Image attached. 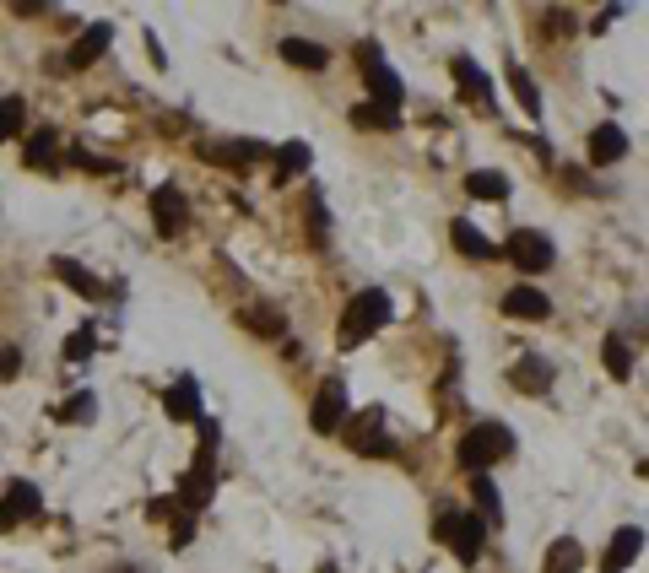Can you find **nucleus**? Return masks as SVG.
<instances>
[{
    "instance_id": "6e6552de",
    "label": "nucleus",
    "mask_w": 649,
    "mask_h": 573,
    "mask_svg": "<svg viewBox=\"0 0 649 573\" xmlns=\"http://www.w3.org/2000/svg\"><path fill=\"white\" fill-rule=\"evenodd\" d=\"M163 411H168V417H174V422H195V417H201V390H195V379H190V373L168 384V395H163Z\"/></svg>"
},
{
    "instance_id": "9b49d317",
    "label": "nucleus",
    "mask_w": 649,
    "mask_h": 573,
    "mask_svg": "<svg viewBox=\"0 0 649 573\" xmlns=\"http://www.w3.org/2000/svg\"><path fill=\"white\" fill-rule=\"evenodd\" d=\"M509 384H514L520 395L552 390V363H547V357H520V363H514V373H509Z\"/></svg>"
},
{
    "instance_id": "2f4dec72",
    "label": "nucleus",
    "mask_w": 649,
    "mask_h": 573,
    "mask_svg": "<svg viewBox=\"0 0 649 573\" xmlns=\"http://www.w3.org/2000/svg\"><path fill=\"white\" fill-rule=\"evenodd\" d=\"M92 411H98V401H92V395L82 390V395H71V401H65L60 422H92Z\"/></svg>"
},
{
    "instance_id": "ddd939ff",
    "label": "nucleus",
    "mask_w": 649,
    "mask_h": 573,
    "mask_svg": "<svg viewBox=\"0 0 649 573\" xmlns=\"http://www.w3.org/2000/svg\"><path fill=\"white\" fill-rule=\"evenodd\" d=\"M503 314H514V319H547L552 303H547V292H541V287H509Z\"/></svg>"
},
{
    "instance_id": "6ab92c4d",
    "label": "nucleus",
    "mask_w": 649,
    "mask_h": 573,
    "mask_svg": "<svg viewBox=\"0 0 649 573\" xmlns=\"http://www.w3.org/2000/svg\"><path fill=\"white\" fill-rule=\"evenodd\" d=\"M471 498H476V519H482V525H503V498H498V487L487 482V476L471 482Z\"/></svg>"
},
{
    "instance_id": "c85d7f7f",
    "label": "nucleus",
    "mask_w": 649,
    "mask_h": 573,
    "mask_svg": "<svg viewBox=\"0 0 649 573\" xmlns=\"http://www.w3.org/2000/svg\"><path fill=\"white\" fill-rule=\"evenodd\" d=\"M352 125H363V130H395V125H401V114L379 109V103H357V109H352Z\"/></svg>"
},
{
    "instance_id": "f8f14e48",
    "label": "nucleus",
    "mask_w": 649,
    "mask_h": 573,
    "mask_svg": "<svg viewBox=\"0 0 649 573\" xmlns=\"http://www.w3.org/2000/svg\"><path fill=\"white\" fill-rule=\"evenodd\" d=\"M639 546H644V530L639 525H628V530H617L612 536V546H606V557H601V573H622L639 557Z\"/></svg>"
},
{
    "instance_id": "2eb2a0df",
    "label": "nucleus",
    "mask_w": 649,
    "mask_h": 573,
    "mask_svg": "<svg viewBox=\"0 0 649 573\" xmlns=\"http://www.w3.org/2000/svg\"><path fill=\"white\" fill-rule=\"evenodd\" d=\"M282 60L287 65H303V71H325L330 49L325 44H309V38H282Z\"/></svg>"
},
{
    "instance_id": "7ed1b4c3",
    "label": "nucleus",
    "mask_w": 649,
    "mask_h": 573,
    "mask_svg": "<svg viewBox=\"0 0 649 573\" xmlns=\"http://www.w3.org/2000/svg\"><path fill=\"white\" fill-rule=\"evenodd\" d=\"M503 255H509L514 271H525V276H541L552 260H558V249H552V238L547 233H536V228H520L503 244Z\"/></svg>"
},
{
    "instance_id": "9d476101",
    "label": "nucleus",
    "mask_w": 649,
    "mask_h": 573,
    "mask_svg": "<svg viewBox=\"0 0 649 573\" xmlns=\"http://www.w3.org/2000/svg\"><path fill=\"white\" fill-rule=\"evenodd\" d=\"M109 38H114V28H109V22H92V28H87V33L71 44V55H65V65H71V71H87V65L98 60L103 49H109Z\"/></svg>"
},
{
    "instance_id": "393cba45",
    "label": "nucleus",
    "mask_w": 649,
    "mask_h": 573,
    "mask_svg": "<svg viewBox=\"0 0 649 573\" xmlns=\"http://www.w3.org/2000/svg\"><path fill=\"white\" fill-rule=\"evenodd\" d=\"M22 157H28L33 168H55V157H60V136H55V130H33V136H28V152H22Z\"/></svg>"
},
{
    "instance_id": "f257e3e1",
    "label": "nucleus",
    "mask_w": 649,
    "mask_h": 573,
    "mask_svg": "<svg viewBox=\"0 0 649 573\" xmlns=\"http://www.w3.org/2000/svg\"><path fill=\"white\" fill-rule=\"evenodd\" d=\"M384 325H390V298H384V287L357 292L347 303V314H341V346H357L363 336H374Z\"/></svg>"
},
{
    "instance_id": "4468645a",
    "label": "nucleus",
    "mask_w": 649,
    "mask_h": 573,
    "mask_svg": "<svg viewBox=\"0 0 649 573\" xmlns=\"http://www.w3.org/2000/svg\"><path fill=\"white\" fill-rule=\"evenodd\" d=\"M363 76H368V92H374L379 109H390V114L401 109V76H395L390 65H368Z\"/></svg>"
},
{
    "instance_id": "c9c22d12",
    "label": "nucleus",
    "mask_w": 649,
    "mask_h": 573,
    "mask_svg": "<svg viewBox=\"0 0 649 573\" xmlns=\"http://www.w3.org/2000/svg\"><path fill=\"white\" fill-rule=\"evenodd\" d=\"M17 368H22V352L6 346V352H0V379H17Z\"/></svg>"
},
{
    "instance_id": "b1692460",
    "label": "nucleus",
    "mask_w": 649,
    "mask_h": 573,
    "mask_svg": "<svg viewBox=\"0 0 649 573\" xmlns=\"http://www.w3.org/2000/svg\"><path fill=\"white\" fill-rule=\"evenodd\" d=\"M255 157H266V146H260V141H217V146H211V163H238V168H244V163H255Z\"/></svg>"
},
{
    "instance_id": "aec40b11",
    "label": "nucleus",
    "mask_w": 649,
    "mask_h": 573,
    "mask_svg": "<svg viewBox=\"0 0 649 573\" xmlns=\"http://www.w3.org/2000/svg\"><path fill=\"white\" fill-rule=\"evenodd\" d=\"M579 568H585V546H579L574 536L552 541V552H547V573H579Z\"/></svg>"
},
{
    "instance_id": "cd10ccee",
    "label": "nucleus",
    "mask_w": 649,
    "mask_h": 573,
    "mask_svg": "<svg viewBox=\"0 0 649 573\" xmlns=\"http://www.w3.org/2000/svg\"><path fill=\"white\" fill-rule=\"evenodd\" d=\"M22 125H28V103H22V98H0V141L22 136Z\"/></svg>"
},
{
    "instance_id": "0eeeda50",
    "label": "nucleus",
    "mask_w": 649,
    "mask_h": 573,
    "mask_svg": "<svg viewBox=\"0 0 649 573\" xmlns=\"http://www.w3.org/2000/svg\"><path fill=\"white\" fill-rule=\"evenodd\" d=\"M152 222L163 238L184 233V222H190V206H184V195L174 190V184H163V190H152Z\"/></svg>"
},
{
    "instance_id": "412c9836",
    "label": "nucleus",
    "mask_w": 649,
    "mask_h": 573,
    "mask_svg": "<svg viewBox=\"0 0 649 573\" xmlns=\"http://www.w3.org/2000/svg\"><path fill=\"white\" fill-rule=\"evenodd\" d=\"M276 184H287L293 173H303L309 168V141H287V146H276Z\"/></svg>"
},
{
    "instance_id": "a878e982",
    "label": "nucleus",
    "mask_w": 649,
    "mask_h": 573,
    "mask_svg": "<svg viewBox=\"0 0 649 573\" xmlns=\"http://www.w3.org/2000/svg\"><path fill=\"white\" fill-rule=\"evenodd\" d=\"M601 363H606V373H612V379H628V373H633L628 341H622V336H606V341H601Z\"/></svg>"
},
{
    "instance_id": "72a5a7b5",
    "label": "nucleus",
    "mask_w": 649,
    "mask_h": 573,
    "mask_svg": "<svg viewBox=\"0 0 649 573\" xmlns=\"http://www.w3.org/2000/svg\"><path fill=\"white\" fill-rule=\"evenodd\" d=\"M168 541H174V552H184V546L195 541V514H174V536Z\"/></svg>"
},
{
    "instance_id": "20e7f679",
    "label": "nucleus",
    "mask_w": 649,
    "mask_h": 573,
    "mask_svg": "<svg viewBox=\"0 0 649 573\" xmlns=\"http://www.w3.org/2000/svg\"><path fill=\"white\" fill-rule=\"evenodd\" d=\"M439 536L455 546V557L471 568L476 557H482V546H487V525H482L476 514H444V519H439Z\"/></svg>"
},
{
    "instance_id": "39448f33",
    "label": "nucleus",
    "mask_w": 649,
    "mask_h": 573,
    "mask_svg": "<svg viewBox=\"0 0 649 573\" xmlns=\"http://www.w3.org/2000/svg\"><path fill=\"white\" fill-rule=\"evenodd\" d=\"M309 422H314V433H341V422H347V384H341V379H325L320 395H314Z\"/></svg>"
},
{
    "instance_id": "473e14b6",
    "label": "nucleus",
    "mask_w": 649,
    "mask_h": 573,
    "mask_svg": "<svg viewBox=\"0 0 649 573\" xmlns=\"http://www.w3.org/2000/svg\"><path fill=\"white\" fill-rule=\"evenodd\" d=\"M92 346H98V336H92V325H87V330H76V336L65 341V357H71V363H82V357H92Z\"/></svg>"
},
{
    "instance_id": "f3484780",
    "label": "nucleus",
    "mask_w": 649,
    "mask_h": 573,
    "mask_svg": "<svg viewBox=\"0 0 649 573\" xmlns=\"http://www.w3.org/2000/svg\"><path fill=\"white\" fill-rule=\"evenodd\" d=\"M55 276H60V282L71 287V292H82V298H103V282L87 271V265H76V260L60 255V260H55Z\"/></svg>"
},
{
    "instance_id": "f03ea898",
    "label": "nucleus",
    "mask_w": 649,
    "mask_h": 573,
    "mask_svg": "<svg viewBox=\"0 0 649 573\" xmlns=\"http://www.w3.org/2000/svg\"><path fill=\"white\" fill-rule=\"evenodd\" d=\"M509 449H514V433H509V428H498V422H476V428H471L466 438H460V465L482 476L487 465L503 460Z\"/></svg>"
},
{
    "instance_id": "c756f323",
    "label": "nucleus",
    "mask_w": 649,
    "mask_h": 573,
    "mask_svg": "<svg viewBox=\"0 0 649 573\" xmlns=\"http://www.w3.org/2000/svg\"><path fill=\"white\" fill-rule=\"evenodd\" d=\"M455 76H460V87H466L471 98H493V82H487V76L476 71V60L460 55V60H455Z\"/></svg>"
},
{
    "instance_id": "bb28decb",
    "label": "nucleus",
    "mask_w": 649,
    "mask_h": 573,
    "mask_svg": "<svg viewBox=\"0 0 649 573\" xmlns=\"http://www.w3.org/2000/svg\"><path fill=\"white\" fill-rule=\"evenodd\" d=\"M509 87H514V98L525 103V114H541V87L531 82V71H525V65H509Z\"/></svg>"
},
{
    "instance_id": "1a4fd4ad",
    "label": "nucleus",
    "mask_w": 649,
    "mask_h": 573,
    "mask_svg": "<svg viewBox=\"0 0 649 573\" xmlns=\"http://www.w3.org/2000/svg\"><path fill=\"white\" fill-rule=\"evenodd\" d=\"M622 157H628V136H622V125H612V119H606V125H595L590 130V163H622Z\"/></svg>"
},
{
    "instance_id": "f704fd0d",
    "label": "nucleus",
    "mask_w": 649,
    "mask_h": 573,
    "mask_svg": "<svg viewBox=\"0 0 649 573\" xmlns=\"http://www.w3.org/2000/svg\"><path fill=\"white\" fill-rule=\"evenodd\" d=\"M179 514V498H152L147 503V519H174Z\"/></svg>"
},
{
    "instance_id": "7c9ffc66",
    "label": "nucleus",
    "mask_w": 649,
    "mask_h": 573,
    "mask_svg": "<svg viewBox=\"0 0 649 573\" xmlns=\"http://www.w3.org/2000/svg\"><path fill=\"white\" fill-rule=\"evenodd\" d=\"M325 233H330V222H325V195L314 190V195H309V238H314V249H325Z\"/></svg>"
},
{
    "instance_id": "5701e85b",
    "label": "nucleus",
    "mask_w": 649,
    "mask_h": 573,
    "mask_svg": "<svg viewBox=\"0 0 649 573\" xmlns=\"http://www.w3.org/2000/svg\"><path fill=\"white\" fill-rule=\"evenodd\" d=\"M6 509L17 514V519H38V514H44V498H38V487H33V482H11Z\"/></svg>"
},
{
    "instance_id": "a211bd4d",
    "label": "nucleus",
    "mask_w": 649,
    "mask_h": 573,
    "mask_svg": "<svg viewBox=\"0 0 649 573\" xmlns=\"http://www.w3.org/2000/svg\"><path fill=\"white\" fill-rule=\"evenodd\" d=\"M238 325H249L255 336H266V341L287 336V319L276 314V309H266V303H255V309H238Z\"/></svg>"
},
{
    "instance_id": "423d86ee",
    "label": "nucleus",
    "mask_w": 649,
    "mask_h": 573,
    "mask_svg": "<svg viewBox=\"0 0 649 573\" xmlns=\"http://www.w3.org/2000/svg\"><path fill=\"white\" fill-rule=\"evenodd\" d=\"M211 487H217V465H211V449H201V455H195V471L184 476V487H179V509L195 514L201 503H211Z\"/></svg>"
},
{
    "instance_id": "e433bc0d",
    "label": "nucleus",
    "mask_w": 649,
    "mask_h": 573,
    "mask_svg": "<svg viewBox=\"0 0 649 573\" xmlns=\"http://www.w3.org/2000/svg\"><path fill=\"white\" fill-rule=\"evenodd\" d=\"M11 525H17V514H11V509H6V498H0V530H11Z\"/></svg>"
},
{
    "instance_id": "dca6fc26",
    "label": "nucleus",
    "mask_w": 649,
    "mask_h": 573,
    "mask_svg": "<svg viewBox=\"0 0 649 573\" xmlns=\"http://www.w3.org/2000/svg\"><path fill=\"white\" fill-rule=\"evenodd\" d=\"M466 195L471 201H509V179L493 168H476V173H466Z\"/></svg>"
},
{
    "instance_id": "4be33fe9",
    "label": "nucleus",
    "mask_w": 649,
    "mask_h": 573,
    "mask_svg": "<svg viewBox=\"0 0 649 573\" xmlns=\"http://www.w3.org/2000/svg\"><path fill=\"white\" fill-rule=\"evenodd\" d=\"M449 238H455V249H460V255H471V260H493V255H498V249L487 244V238L476 233L471 222H449Z\"/></svg>"
}]
</instances>
